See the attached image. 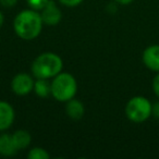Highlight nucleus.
Instances as JSON below:
<instances>
[{"mask_svg": "<svg viewBox=\"0 0 159 159\" xmlns=\"http://www.w3.org/2000/svg\"><path fill=\"white\" fill-rule=\"evenodd\" d=\"M152 105L147 98L143 96H135L128 102L125 107V115L131 121L141 123L152 116Z\"/></svg>", "mask_w": 159, "mask_h": 159, "instance_id": "20e7f679", "label": "nucleus"}, {"mask_svg": "<svg viewBox=\"0 0 159 159\" xmlns=\"http://www.w3.org/2000/svg\"><path fill=\"white\" fill-rule=\"evenodd\" d=\"M12 139H13L16 149H23V148L27 147L31 143V135L26 131L19 130L12 134Z\"/></svg>", "mask_w": 159, "mask_h": 159, "instance_id": "9b49d317", "label": "nucleus"}, {"mask_svg": "<svg viewBox=\"0 0 159 159\" xmlns=\"http://www.w3.org/2000/svg\"><path fill=\"white\" fill-rule=\"evenodd\" d=\"M62 70V60L52 52L38 56L32 64V72L37 79H49L56 76Z\"/></svg>", "mask_w": 159, "mask_h": 159, "instance_id": "f03ea898", "label": "nucleus"}, {"mask_svg": "<svg viewBox=\"0 0 159 159\" xmlns=\"http://www.w3.org/2000/svg\"><path fill=\"white\" fill-rule=\"evenodd\" d=\"M34 89L38 96L45 98L51 93V84H49L46 79H38L34 84Z\"/></svg>", "mask_w": 159, "mask_h": 159, "instance_id": "f8f14e48", "label": "nucleus"}, {"mask_svg": "<svg viewBox=\"0 0 159 159\" xmlns=\"http://www.w3.org/2000/svg\"><path fill=\"white\" fill-rule=\"evenodd\" d=\"M34 81L29 74L25 73H20L16 76L13 77L11 83L12 91L18 95H26L33 89Z\"/></svg>", "mask_w": 159, "mask_h": 159, "instance_id": "39448f33", "label": "nucleus"}, {"mask_svg": "<svg viewBox=\"0 0 159 159\" xmlns=\"http://www.w3.org/2000/svg\"><path fill=\"white\" fill-rule=\"evenodd\" d=\"M2 23H3V16H2V13L0 12V27H1V25H2Z\"/></svg>", "mask_w": 159, "mask_h": 159, "instance_id": "aec40b11", "label": "nucleus"}, {"mask_svg": "<svg viewBox=\"0 0 159 159\" xmlns=\"http://www.w3.org/2000/svg\"><path fill=\"white\" fill-rule=\"evenodd\" d=\"M76 82L69 73H59L51 83V94L59 102H69L76 94Z\"/></svg>", "mask_w": 159, "mask_h": 159, "instance_id": "7ed1b4c3", "label": "nucleus"}, {"mask_svg": "<svg viewBox=\"0 0 159 159\" xmlns=\"http://www.w3.org/2000/svg\"><path fill=\"white\" fill-rule=\"evenodd\" d=\"M117 2L121 3V5H129V3H131L133 1V0H116Z\"/></svg>", "mask_w": 159, "mask_h": 159, "instance_id": "6ab92c4d", "label": "nucleus"}, {"mask_svg": "<svg viewBox=\"0 0 159 159\" xmlns=\"http://www.w3.org/2000/svg\"><path fill=\"white\" fill-rule=\"evenodd\" d=\"M16 147L12 139V135L2 134L0 135V154L3 156H12L16 152Z\"/></svg>", "mask_w": 159, "mask_h": 159, "instance_id": "1a4fd4ad", "label": "nucleus"}, {"mask_svg": "<svg viewBox=\"0 0 159 159\" xmlns=\"http://www.w3.org/2000/svg\"><path fill=\"white\" fill-rule=\"evenodd\" d=\"M13 26L19 37L27 40L34 39L42 32V16L33 10H24L14 19Z\"/></svg>", "mask_w": 159, "mask_h": 159, "instance_id": "f257e3e1", "label": "nucleus"}, {"mask_svg": "<svg viewBox=\"0 0 159 159\" xmlns=\"http://www.w3.org/2000/svg\"><path fill=\"white\" fill-rule=\"evenodd\" d=\"M27 157H29V159H48L49 154L43 148L35 147L30 150Z\"/></svg>", "mask_w": 159, "mask_h": 159, "instance_id": "ddd939ff", "label": "nucleus"}, {"mask_svg": "<svg viewBox=\"0 0 159 159\" xmlns=\"http://www.w3.org/2000/svg\"><path fill=\"white\" fill-rule=\"evenodd\" d=\"M152 115L154 116L156 119L159 120V102H155L152 107Z\"/></svg>", "mask_w": 159, "mask_h": 159, "instance_id": "a211bd4d", "label": "nucleus"}, {"mask_svg": "<svg viewBox=\"0 0 159 159\" xmlns=\"http://www.w3.org/2000/svg\"><path fill=\"white\" fill-rule=\"evenodd\" d=\"M143 63L149 70L159 72V45H152L143 52Z\"/></svg>", "mask_w": 159, "mask_h": 159, "instance_id": "0eeeda50", "label": "nucleus"}, {"mask_svg": "<svg viewBox=\"0 0 159 159\" xmlns=\"http://www.w3.org/2000/svg\"><path fill=\"white\" fill-rule=\"evenodd\" d=\"M66 113L70 118L74 120H79L84 115V106L81 102L75 99H70L66 105Z\"/></svg>", "mask_w": 159, "mask_h": 159, "instance_id": "9d476101", "label": "nucleus"}, {"mask_svg": "<svg viewBox=\"0 0 159 159\" xmlns=\"http://www.w3.org/2000/svg\"><path fill=\"white\" fill-rule=\"evenodd\" d=\"M14 120V111L11 105L0 102V131L7 130L11 126Z\"/></svg>", "mask_w": 159, "mask_h": 159, "instance_id": "6e6552de", "label": "nucleus"}, {"mask_svg": "<svg viewBox=\"0 0 159 159\" xmlns=\"http://www.w3.org/2000/svg\"><path fill=\"white\" fill-rule=\"evenodd\" d=\"M42 20L48 25H56L61 20V12L55 3V1L49 0L47 5L42 9Z\"/></svg>", "mask_w": 159, "mask_h": 159, "instance_id": "423d86ee", "label": "nucleus"}, {"mask_svg": "<svg viewBox=\"0 0 159 159\" xmlns=\"http://www.w3.org/2000/svg\"><path fill=\"white\" fill-rule=\"evenodd\" d=\"M59 1L66 7H75L82 2L83 0H59Z\"/></svg>", "mask_w": 159, "mask_h": 159, "instance_id": "dca6fc26", "label": "nucleus"}, {"mask_svg": "<svg viewBox=\"0 0 159 159\" xmlns=\"http://www.w3.org/2000/svg\"><path fill=\"white\" fill-rule=\"evenodd\" d=\"M16 2H18V0H0V3L6 8L13 7L16 5Z\"/></svg>", "mask_w": 159, "mask_h": 159, "instance_id": "f3484780", "label": "nucleus"}, {"mask_svg": "<svg viewBox=\"0 0 159 159\" xmlns=\"http://www.w3.org/2000/svg\"><path fill=\"white\" fill-rule=\"evenodd\" d=\"M26 1L33 10H42L49 0H26Z\"/></svg>", "mask_w": 159, "mask_h": 159, "instance_id": "4468645a", "label": "nucleus"}, {"mask_svg": "<svg viewBox=\"0 0 159 159\" xmlns=\"http://www.w3.org/2000/svg\"><path fill=\"white\" fill-rule=\"evenodd\" d=\"M152 89H154L155 95L159 98V72L152 80Z\"/></svg>", "mask_w": 159, "mask_h": 159, "instance_id": "2eb2a0df", "label": "nucleus"}]
</instances>
